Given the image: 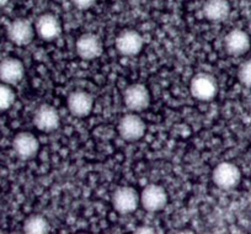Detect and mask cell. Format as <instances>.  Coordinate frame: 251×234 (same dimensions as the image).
Masks as SVG:
<instances>
[{
    "mask_svg": "<svg viewBox=\"0 0 251 234\" xmlns=\"http://www.w3.org/2000/svg\"><path fill=\"white\" fill-rule=\"evenodd\" d=\"M144 45L143 37L138 31L125 30L116 38V48L118 52L127 57L137 55Z\"/></svg>",
    "mask_w": 251,
    "mask_h": 234,
    "instance_id": "obj_9",
    "label": "cell"
},
{
    "mask_svg": "<svg viewBox=\"0 0 251 234\" xmlns=\"http://www.w3.org/2000/svg\"><path fill=\"white\" fill-rule=\"evenodd\" d=\"M96 0H72V3L74 4V6H76L80 10H86V9H90L91 6L95 4Z\"/></svg>",
    "mask_w": 251,
    "mask_h": 234,
    "instance_id": "obj_20",
    "label": "cell"
},
{
    "mask_svg": "<svg viewBox=\"0 0 251 234\" xmlns=\"http://www.w3.org/2000/svg\"><path fill=\"white\" fill-rule=\"evenodd\" d=\"M146 122L136 113L123 116L118 124V133L121 138L127 142H137L146 134Z\"/></svg>",
    "mask_w": 251,
    "mask_h": 234,
    "instance_id": "obj_4",
    "label": "cell"
},
{
    "mask_svg": "<svg viewBox=\"0 0 251 234\" xmlns=\"http://www.w3.org/2000/svg\"><path fill=\"white\" fill-rule=\"evenodd\" d=\"M68 110L74 117H86L91 113L94 107V99L88 91L74 90L73 93L69 94L68 100H67Z\"/></svg>",
    "mask_w": 251,
    "mask_h": 234,
    "instance_id": "obj_10",
    "label": "cell"
},
{
    "mask_svg": "<svg viewBox=\"0 0 251 234\" xmlns=\"http://www.w3.org/2000/svg\"><path fill=\"white\" fill-rule=\"evenodd\" d=\"M190 91L195 99L200 101H211L218 94V83L213 76L208 73H199L191 79Z\"/></svg>",
    "mask_w": 251,
    "mask_h": 234,
    "instance_id": "obj_1",
    "label": "cell"
},
{
    "mask_svg": "<svg viewBox=\"0 0 251 234\" xmlns=\"http://www.w3.org/2000/svg\"><path fill=\"white\" fill-rule=\"evenodd\" d=\"M136 232L137 233H144V232H146V233H153V229L149 228V227H142V228L137 229Z\"/></svg>",
    "mask_w": 251,
    "mask_h": 234,
    "instance_id": "obj_21",
    "label": "cell"
},
{
    "mask_svg": "<svg viewBox=\"0 0 251 234\" xmlns=\"http://www.w3.org/2000/svg\"><path fill=\"white\" fill-rule=\"evenodd\" d=\"M33 124L37 127V130L42 132L50 133V132L55 131L60 124V117L57 108L47 104L41 105L33 115Z\"/></svg>",
    "mask_w": 251,
    "mask_h": 234,
    "instance_id": "obj_12",
    "label": "cell"
},
{
    "mask_svg": "<svg viewBox=\"0 0 251 234\" xmlns=\"http://www.w3.org/2000/svg\"><path fill=\"white\" fill-rule=\"evenodd\" d=\"M230 13L228 0H206L203 4V15L207 20L219 23L226 20Z\"/></svg>",
    "mask_w": 251,
    "mask_h": 234,
    "instance_id": "obj_16",
    "label": "cell"
},
{
    "mask_svg": "<svg viewBox=\"0 0 251 234\" xmlns=\"http://www.w3.org/2000/svg\"><path fill=\"white\" fill-rule=\"evenodd\" d=\"M123 103L128 110L141 112L148 108L151 104V94L143 84H132L123 93Z\"/></svg>",
    "mask_w": 251,
    "mask_h": 234,
    "instance_id": "obj_5",
    "label": "cell"
},
{
    "mask_svg": "<svg viewBox=\"0 0 251 234\" xmlns=\"http://www.w3.org/2000/svg\"><path fill=\"white\" fill-rule=\"evenodd\" d=\"M15 101V93L9 84L0 83V111H5L13 106Z\"/></svg>",
    "mask_w": 251,
    "mask_h": 234,
    "instance_id": "obj_18",
    "label": "cell"
},
{
    "mask_svg": "<svg viewBox=\"0 0 251 234\" xmlns=\"http://www.w3.org/2000/svg\"><path fill=\"white\" fill-rule=\"evenodd\" d=\"M35 27L27 19H16L9 25L8 37L14 45L27 46L35 37Z\"/></svg>",
    "mask_w": 251,
    "mask_h": 234,
    "instance_id": "obj_8",
    "label": "cell"
},
{
    "mask_svg": "<svg viewBox=\"0 0 251 234\" xmlns=\"http://www.w3.org/2000/svg\"><path fill=\"white\" fill-rule=\"evenodd\" d=\"M238 78L244 86L251 89V59L250 61L244 62V63L239 67Z\"/></svg>",
    "mask_w": 251,
    "mask_h": 234,
    "instance_id": "obj_19",
    "label": "cell"
},
{
    "mask_svg": "<svg viewBox=\"0 0 251 234\" xmlns=\"http://www.w3.org/2000/svg\"><path fill=\"white\" fill-rule=\"evenodd\" d=\"M250 37L248 33L243 30H233L224 38V48L226 53L233 57H240L244 55L250 50Z\"/></svg>",
    "mask_w": 251,
    "mask_h": 234,
    "instance_id": "obj_14",
    "label": "cell"
},
{
    "mask_svg": "<svg viewBox=\"0 0 251 234\" xmlns=\"http://www.w3.org/2000/svg\"><path fill=\"white\" fill-rule=\"evenodd\" d=\"M9 0H0V8H3L4 5H6L8 4Z\"/></svg>",
    "mask_w": 251,
    "mask_h": 234,
    "instance_id": "obj_22",
    "label": "cell"
},
{
    "mask_svg": "<svg viewBox=\"0 0 251 234\" xmlns=\"http://www.w3.org/2000/svg\"><path fill=\"white\" fill-rule=\"evenodd\" d=\"M141 204L146 211L154 213L164 209L168 204V194L159 185L151 184L144 187L141 194Z\"/></svg>",
    "mask_w": 251,
    "mask_h": 234,
    "instance_id": "obj_6",
    "label": "cell"
},
{
    "mask_svg": "<svg viewBox=\"0 0 251 234\" xmlns=\"http://www.w3.org/2000/svg\"><path fill=\"white\" fill-rule=\"evenodd\" d=\"M13 148L16 156L23 160L33 159L40 151V142L31 132H20L13 139Z\"/></svg>",
    "mask_w": 251,
    "mask_h": 234,
    "instance_id": "obj_7",
    "label": "cell"
},
{
    "mask_svg": "<svg viewBox=\"0 0 251 234\" xmlns=\"http://www.w3.org/2000/svg\"><path fill=\"white\" fill-rule=\"evenodd\" d=\"M213 182L222 190H233L240 184V169L233 163L223 161L214 168L212 174Z\"/></svg>",
    "mask_w": 251,
    "mask_h": 234,
    "instance_id": "obj_2",
    "label": "cell"
},
{
    "mask_svg": "<svg viewBox=\"0 0 251 234\" xmlns=\"http://www.w3.org/2000/svg\"><path fill=\"white\" fill-rule=\"evenodd\" d=\"M141 202V195L131 186H121L112 195L113 208L120 214H129L136 211Z\"/></svg>",
    "mask_w": 251,
    "mask_h": 234,
    "instance_id": "obj_3",
    "label": "cell"
},
{
    "mask_svg": "<svg viewBox=\"0 0 251 234\" xmlns=\"http://www.w3.org/2000/svg\"><path fill=\"white\" fill-rule=\"evenodd\" d=\"M25 68L20 59L18 58H5L0 62V80L3 83L14 85L23 80Z\"/></svg>",
    "mask_w": 251,
    "mask_h": 234,
    "instance_id": "obj_15",
    "label": "cell"
},
{
    "mask_svg": "<svg viewBox=\"0 0 251 234\" xmlns=\"http://www.w3.org/2000/svg\"><path fill=\"white\" fill-rule=\"evenodd\" d=\"M75 50L79 57L85 61H93L102 54L103 46L100 38L94 33H84L76 40Z\"/></svg>",
    "mask_w": 251,
    "mask_h": 234,
    "instance_id": "obj_11",
    "label": "cell"
},
{
    "mask_svg": "<svg viewBox=\"0 0 251 234\" xmlns=\"http://www.w3.org/2000/svg\"><path fill=\"white\" fill-rule=\"evenodd\" d=\"M50 229L47 219L41 214H32L26 218L24 223V232L28 234H46Z\"/></svg>",
    "mask_w": 251,
    "mask_h": 234,
    "instance_id": "obj_17",
    "label": "cell"
},
{
    "mask_svg": "<svg viewBox=\"0 0 251 234\" xmlns=\"http://www.w3.org/2000/svg\"><path fill=\"white\" fill-rule=\"evenodd\" d=\"M35 31L43 41H54L62 33V24L53 14H42L36 20Z\"/></svg>",
    "mask_w": 251,
    "mask_h": 234,
    "instance_id": "obj_13",
    "label": "cell"
}]
</instances>
